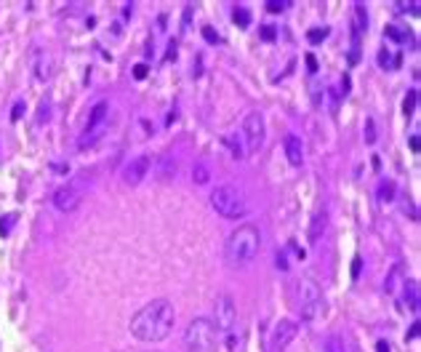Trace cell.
Here are the masks:
<instances>
[{
	"label": "cell",
	"instance_id": "3",
	"mask_svg": "<svg viewBox=\"0 0 421 352\" xmlns=\"http://www.w3.org/2000/svg\"><path fill=\"white\" fill-rule=\"evenodd\" d=\"M296 310H299L301 320L315 323L325 310V296L323 288L317 285V280L312 275H301L296 280Z\"/></svg>",
	"mask_w": 421,
	"mask_h": 352
},
{
	"label": "cell",
	"instance_id": "22",
	"mask_svg": "<svg viewBox=\"0 0 421 352\" xmlns=\"http://www.w3.org/2000/svg\"><path fill=\"white\" fill-rule=\"evenodd\" d=\"M227 144H229V155H232V158H238V160L246 158V147H243V141L238 139V136H229Z\"/></svg>",
	"mask_w": 421,
	"mask_h": 352
},
{
	"label": "cell",
	"instance_id": "1",
	"mask_svg": "<svg viewBox=\"0 0 421 352\" xmlns=\"http://www.w3.org/2000/svg\"><path fill=\"white\" fill-rule=\"evenodd\" d=\"M174 323H176L174 304L168 299H152L131 317L128 328H131V336H136L139 342L155 344V342H163L174 331Z\"/></svg>",
	"mask_w": 421,
	"mask_h": 352
},
{
	"label": "cell",
	"instance_id": "40",
	"mask_svg": "<svg viewBox=\"0 0 421 352\" xmlns=\"http://www.w3.org/2000/svg\"><path fill=\"white\" fill-rule=\"evenodd\" d=\"M416 336H419V320L411 325V331H408V339H416Z\"/></svg>",
	"mask_w": 421,
	"mask_h": 352
},
{
	"label": "cell",
	"instance_id": "4",
	"mask_svg": "<svg viewBox=\"0 0 421 352\" xmlns=\"http://www.w3.org/2000/svg\"><path fill=\"white\" fill-rule=\"evenodd\" d=\"M210 206L219 216L224 219H243L248 216V198L240 187L235 184H219L210 192Z\"/></svg>",
	"mask_w": 421,
	"mask_h": 352
},
{
	"label": "cell",
	"instance_id": "27",
	"mask_svg": "<svg viewBox=\"0 0 421 352\" xmlns=\"http://www.w3.org/2000/svg\"><path fill=\"white\" fill-rule=\"evenodd\" d=\"M365 141H368V144L376 141V123H373V117H368V120H365Z\"/></svg>",
	"mask_w": 421,
	"mask_h": 352
},
{
	"label": "cell",
	"instance_id": "16",
	"mask_svg": "<svg viewBox=\"0 0 421 352\" xmlns=\"http://www.w3.org/2000/svg\"><path fill=\"white\" fill-rule=\"evenodd\" d=\"M403 304L411 312H419L421 302H419V283H416V280H408L405 278V283H403Z\"/></svg>",
	"mask_w": 421,
	"mask_h": 352
},
{
	"label": "cell",
	"instance_id": "29",
	"mask_svg": "<svg viewBox=\"0 0 421 352\" xmlns=\"http://www.w3.org/2000/svg\"><path fill=\"white\" fill-rule=\"evenodd\" d=\"M48 115H51V102L43 99V102H40V109H37V123L48 120Z\"/></svg>",
	"mask_w": 421,
	"mask_h": 352
},
{
	"label": "cell",
	"instance_id": "14",
	"mask_svg": "<svg viewBox=\"0 0 421 352\" xmlns=\"http://www.w3.org/2000/svg\"><path fill=\"white\" fill-rule=\"evenodd\" d=\"M109 107H112V104H109L107 99H99L94 107H91L85 126H102V123H109Z\"/></svg>",
	"mask_w": 421,
	"mask_h": 352
},
{
	"label": "cell",
	"instance_id": "5",
	"mask_svg": "<svg viewBox=\"0 0 421 352\" xmlns=\"http://www.w3.org/2000/svg\"><path fill=\"white\" fill-rule=\"evenodd\" d=\"M216 325L210 317H195L184 328V350L187 352H210L216 347Z\"/></svg>",
	"mask_w": 421,
	"mask_h": 352
},
{
	"label": "cell",
	"instance_id": "39",
	"mask_svg": "<svg viewBox=\"0 0 421 352\" xmlns=\"http://www.w3.org/2000/svg\"><path fill=\"white\" fill-rule=\"evenodd\" d=\"M400 11H411V14H419V5H416V3L405 5V3H403V5H400Z\"/></svg>",
	"mask_w": 421,
	"mask_h": 352
},
{
	"label": "cell",
	"instance_id": "6",
	"mask_svg": "<svg viewBox=\"0 0 421 352\" xmlns=\"http://www.w3.org/2000/svg\"><path fill=\"white\" fill-rule=\"evenodd\" d=\"M243 139H246V155L251 152H259L267 141V123H264V115L261 112H248L246 120H243Z\"/></svg>",
	"mask_w": 421,
	"mask_h": 352
},
{
	"label": "cell",
	"instance_id": "20",
	"mask_svg": "<svg viewBox=\"0 0 421 352\" xmlns=\"http://www.w3.org/2000/svg\"><path fill=\"white\" fill-rule=\"evenodd\" d=\"M394 190H397V187H394L392 179H381L379 181V200H381V203H389V200H394V195H397Z\"/></svg>",
	"mask_w": 421,
	"mask_h": 352
},
{
	"label": "cell",
	"instance_id": "42",
	"mask_svg": "<svg viewBox=\"0 0 421 352\" xmlns=\"http://www.w3.org/2000/svg\"><path fill=\"white\" fill-rule=\"evenodd\" d=\"M411 147H413V149H416V152H419V136H416V134L411 136Z\"/></svg>",
	"mask_w": 421,
	"mask_h": 352
},
{
	"label": "cell",
	"instance_id": "18",
	"mask_svg": "<svg viewBox=\"0 0 421 352\" xmlns=\"http://www.w3.org/2000/svg\"><path fill=\"white\" fill-rule=\"evenodd\" d=\"M323 352H352V350H350V342L341 334H331L323 342Z\"/></svg>",
	"mask_w": 421,
	"mask_h": 352
},
{
	"label": "cell",
	"instance_id": "24",
	"mask_svg": "<svg viewBox=\"0 0 421 352\" xmlns=\"http://www.w3.org/2000/svg\"><path fill=\"white\" fill-rule=\"evenodd\" d=\"M379 64H381L384 70H386V67H397V64H400V56H392L386 48H381V51H379Z\"/></svg>",
	"mask_w": 421,
	"mask_h": 352
},
{
	"label": "cell",
	"instance_id": "35",
	"mask_svg": "<svg viewBox=\"0 0 421 352\" xmlns=\"http://www.w3.org/2000/svg\"><path fill=\"white\" fill-rule=\"evenodd\" d=\"M275 264H278L280 270H288V259H285V251H278V259H275Z\"/></svg>",
	"mask_w": 421,
	"mask_h": 352
},
{
	"label": "cell",
	"instance_id": "31",
	"mask_svg": "<svg viewBox=\"0 0 421 352\" xmlns=\"http://www.w3.org/2000/svg\"><path fill=\"white\" fill-rule=\"evenodd\" d=\"M24 107H27V104H24L22 99H19V102L14 104V109H11V120H14V123L19 120V117H22V112H24Z\"/></svg>",
	"mask_w": 421,
	"mask_h": 352
},
{
	"label": "cell",
	"instance_id": "8",
	"mask_svg": "<svg viewBox=\"0 0 421 352\" xmlns=\"http://www.w3.org/2000/svg\"><path fill=\"white\" fill-rule=\"evenodd\" d=\"M296 331H299V325L296 320H288V317H282L272 325V331H269V339H267V352H285L288 344L296 339Z\"/></svg>",
	"mask_w": 421,
	"mask_h": 352
},
{
	"label": "cell",
	"instance_id": "10",
	"mask_svg": "<svg viewBox=\"0 0 421 352\" xmlns=\"http://www.w3.org/2000/svg\"><path fill=\"white\" fill-rule=\"evenodd\" d=\"M149 171H152V158H149V155H136V158H131L126 163V168H123V181L136 187L147 179Z\"/></svg>",
	"mask_w": 421,
	"mask_h": 352
},
{
	"label": "cell",
	"instance_id": "12",
	"mask_svg": "<svg viewBox=\"0 0 421 352\" xmlns=\"http://www.w3.org/2000/svg\"><path fill=\"white\" fill-rule=\"evenodd\" d=\"M282 149H285V158L293 168H299L304 163V141H301L299 134H285L282 139Z\"/></svg>",
	"mask_w": 421,
	"mask_h": 352
},
{
	"label": "cell",
	"instance_id": "38",
	"mask_svg": "<svg viewBox=\"0 0 421 352\" xmlns=\"http://www.w3.org/2000/svg\"><path fill=\"white\" fill-rule=\"evenodd\" d=\"M307 67H309V72H315V70H317V59H315L312 54H307Z\"/></svg>",
	"mask_w": 421,
	"mask_h": 352
},
{
	"label": "cell",
	"instance_id": "41",
	"mask_svg": "<svg viewBox=\"0 0 421 352\" xmlns=\"http://www.w3.org/2000/svg\"><path fill=\"white\" fill-rule=\"evenodd\" d=\"M134 75H136V77H144V75H147V67H144V64H139V67L134 70Z\"/></svg>",
	"mask_w": 421,
	"mask_h": 352
},
{
	"label": "cell",
	"instance_id": "15",
	"mask_svg": "<svg viewBox=\"0 0 421 352\" xmlns=\"http://www.w3.org/2000/svg\"><path fill=\"white\" fill-rule=\"evenodd\" d=\"M325 224H328V211H325V206H323V208H317V211H315L312 224H309V243H317L320 235L325 232Z\"/></svg>",
	"mask_w": 421,
	"mask_h": 352
},
{
	"label": "cell",
	"instance_id": "21",
	"mask_svg": "<svg viewBox=\"0 0 421 352\" xmlns=\"http://www.w3.org/2000/svg\"><path fill=\"white\" fill-rule=\"evenodd\" d=\"M384 35L386 37H392V40H397V43H405V40H413V35L411 32H405V30H400L397 24H389V27H384Z\"/></svg>",
	"mask_w": 421,
	"mask_h": 352
},
{
	"label": "cell",
	"instance_id": "34",
	"mask_svg": "<svg viewBox=\"0 0 421 352\" xmlns=\"http://www.w3.org/2000/svg\"><path fill=\"white\" fill-rule=\"evenodd\" d=\"M360 272H363V259L354 256V262H352V278L357 280V278H360Z\"/></svg>",
	"mask_w": 421,
	"mask_h": 352
},
{
	"label": "cell",
	"instance_id": "19",
	"mask_svg": "<svg viewBox=\"0 0 421 352\" xmlns=\"http://www.w3.org/2000/svg\"><path fill=\"white\" fill-rule=\"evenodd\" d=\"M192 181L195 184H208L210 181V166L206 160H197L195 168H192Z\"/></svg>",
	"mask_w": 421,
	"mask_h": 352
},
{
	"label": "cell",
	"instance_id": "33",
	"mask_svg": "<svg viewBox=\"0 0 421 352\" xmlns=\"http://www.w3.org/2000/svg\"><path fill=\"white\" fill-rule=\"evenodd\" d=\"M275 35H278V32H275L272 24H264V27H261V37H264V40H275Z\"/></svg>",
	"mask_w": 421,
	"mask_h": 352
},
{
	"label": "cell",
	"instance_id": "37",
	"mask_svg": "<svg viewBox=\"0 0 421 352\" xmlns=\"http://www.w3.org/2000/svg\"><path fill=\"white\" fill-rule=\"evenodd\" d=\"M54 174H70V166H64V163H54Z\"/></svg>",
	"mask_w": 421,
	"mask_h": 352
},
{
	"label": "cell",
	"instance_id": "7",
	"mask_svg": "<svg viewBox=\"0 0 421 352\" xmlns=\"http://www.w3.org/2000/svg\"><path fill=\"white\" fill-rule=\"evenodd\" d=\"M213 325L221 334H229L238 325V304L229 293H219L213 302Z\"/></svg>",
	"mask_w": 421,
	"mask_h": 352
},
{
	"label": "cell",
	"instance_id": "36",
	"mask_svg": "<svg viewBox=\"0 0 421 352\" xmlns=\"http://www.w3.org/2000/svg\"><path fill=\"white\" fill-rule=\"evenodd\" d=\"M376 352H392L389 342H386V339H379V342H376Z\"/></svg>",
	"mask_w": 421,
	"mask_h": 352
},
{
	"label": "cell",
	"instance_id": "28",
	"mask_svg": "<svg viewBox=\"0 0 421 352\" xmlns=\"http://www.w3.org/2000/svg\"><path fill=\"white\" fill-rule=\"evenodd\" d=\"M14 221H16V213H8V216H5V219H0V235H3V238H5V235H8V232H11V227H14Z\"/></svg>",
	"mask_w": 421,
	"mask_h": 352
},
{
	"label": "cell",
	"instance_id": "13",
	"mask_svg": "<svg viewBox=\"0 0 421 352\" xmlns=\"http://www.w3.org/2000/svg\"><path fill=\"white\" fill-rule=\"evenodd\" d=\"M176 174H179V160L174 158V152H163L155 166V179L171 181V179H176Z\"/></svg>",
	"mask_w": 421,
	"mask_h": 352
},
{
	"label": "cell",
	"instance_id": "11",
	"mask_svg": "<svg viewBox=\"0 0 421 352\" xmlns=\"http://www.w3.org/2000/svg\"><path fill=\"white\" fill-rule=\"evenodd\" d=\"M32 75H35V80L45 83L51 75H54V59L45 48H35L32 51Z\"/></svg>",
	"mask_w": 421,
	"mask_h": 352
},
{
	"label": "cell",
	"instance_id": "23",
	"mask_svg": "<svg viewBox=\"0 0 421 352\" xmlns=\"http://www.w3.org/2000/svg\"><path fill=\"white\" fill-rule=\"evenodd\" d=\"M416 99H419L416 88H411V91L405 94V102H403V112H405V117L413 115V109H416Z\"/></svg>",
	"mask_w": 421,
	"mask_h": 352
},
{
	"label": "cell",
	"instance_id": "25",
	"mask_svg": "<svg viewBox=\"0 0 421 352\" xmlns=\"http://www.w3.org/2000/svg\"><path fill=\"white\" fill-rule=\"evenodd\" d=\"M235 22H238L240 24V27H248V24H251V11H248V8H243V5H240V8H235Z\"/></svg>",
	"mask_w": 421,
	"mask_h": 352
},
{
	"label": "cell",
	"instance_id": "26",
	"mask_svg": "<svg viewBox=\"0 0 421 352\" xmlns=\"http://www.w3.org/2000/svg\"><path fill=\"white\" fill-rule=\"evenodd\" d=\"M328 32H331L328 27H315V30L307 32V37H309V43H320L323 37H328Z\"/></svg>",
	"mask_w": 421,
	"mask_h": 352
},
{
	"label": "cell",
	"instance_id": "17",
	"mask_svg": "<svg viewBox=\"0 0 421 352\" xmlns=\"http://www.w3.org/2000/svg\"><path fill=\"white\" fill-rule=\"evenodd\" d=\"M405 270H403V264H394L389 272H386V280H384V291L386 293H397V288H400V283H405Z\"/></svg>",
	"mask_w": 421,
	"mask_h": 352
},
{
	"label": "cell",
	"instance_id": "9",
	"mask_svg": "<svg viewBox=\"0 0 421 352\" xmlns=\"http://www.w3.org/2000/svg\"><path fill=\"white\" fill-rule=\"evenodd\" d=\"M83 198H85V192H83V184H80V181H67V184H62L54 192V206L62 213H72L77 206L83 203Z\"/></svg>",
	"mask_w": 421,
	"mask_h": 352
},
{
	"label": "cell",
	"instance_id": "32",
	"mask_svg": "<svg viewBox=\"0 0 421 352\" xmlns=\"http://www.w3.org/2000/svg\"><path fill=\"white\" fill-rule=\"evenodd\" d=\"M267 11L280 14V11H285V3H282V0H269V3H267Z\"/></svg>",
	"mask_w": 421,
	"mask_h": 352
},
{
	"label": "cell",
	"instance_id": "30",
	"mask_svg": "<svg viewBox=\"0 0 421 352\" xmlns=\"http://www.w3.org/2000/svg\"><path fill=\"white\" fill-rule=\"evenodd\" d=\"M203 37H206V40H210V43H219V40H221L219 32H216L213 27H203Z\"/></svg>",
	"mask_w": 421,
	"mask_h": 352
},
{
	"label": "cell",
	"instance_id": "2",
	"mask_svg": "<svg viewBox=\"0 0 421 352\" xmlns=\"http://www.w3.org/2000/svg\"><path fill=\"white\" fill-rule=\"evenodd\" d=\"M261 230L256 224H240L224 240V262L229 267H246L259 256Z\"/></svg>",
	"mask_w": 421,
	"mask_h": 352
}]
</instances>
